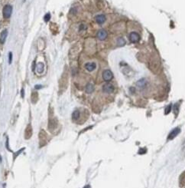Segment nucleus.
<instances>
[{
	"label": "nucleus",
	"instance_id": "obj_10",
	"mask_svg": "<svg viewBox=\"0 0 185 188\" xmlns=\"http://www.w3.org/2000/svg\"><path fill=\"white\" fill-rule=\"evenodd\" d=\"M97 68V65L94 62H88L85 65V68L88 71V72H93Z\"/></svg>",
	"mask_w": 185,
	"mask_h": 188
},
{
	"label": "nucleus",
	"instance_id": "obj_7",
	"mask_svg": "<svg viewBox=\"0 0 185 188\" xmlns=\"http://www.w3.org/2000/svg\"><path fill=\"white\" fill-rule=\"evenodd\" d=\"M31 135H32V127L31 125H28L25 131V138L26 140H28L29 138H31Z\"/></svg>",
	"mask_w": 185,
	"mask_h": 188
},
{
	"label": "nucleus",
	"instance_id": "obj_20",
	"mask_svg": "<svg viewBox=\"0 0 185 188\" xmlns=\"http://www.w3.org/2000/svg\"><path fill=\"white\" fill-rule=\"evenodd\" d=\"M12 52H9V64L12 63Z\"/></svg>",
	"mask_w": 185,
	"mask_h": 188
},
{
	"label": "nucleus",
	"instance_id": "obj_13",
	"mask_svg": "<svg viewBox=\"0 0 185 188\" xmlns=\"http://www.w3.org/2000/svg\"><path fill=\"white\" fill-rule=\"evenodd\" d=\"M106 16H105L104 15H98V16H96V18H95L96 22H97L98 24H99V25L104 23V22H106Z\"/></svg>",
	"mask_w": 185,
	"mask_h": 188
},
{
	"label": "nucleus",
	"instance_id": "obj_19",
	"mask_svg": "<svg viewBox=\"0 0 185 188\" xmlns=\"http://www.w3.org/2000/svg\"><path fill=\"white\" fill-rule=\"evenodd\" d=\"M50 18H51V14H50V13L45 14V16H44V20L45 22H48V21L50 20Z\"/></svg>",
	"mask_w": 185,
	"mask_h": 188
},
{
	"label": "nucleus",
	"instance_id": "obj_16",
	"mask_svg": "<svg viewBox=\"0 0 185 188\" xmlns=\"http://www.w3.org/2000/svg\"><path fill=\"white\" fill-rule=\"evenodd\" d=\"M80 115V111L78 110H76L73 112L72 114V119L73 121H77L79 119Z\"/></svg>",
	"mask_w": 185,
	"mask_h": 188
},
{
	"label": "nucleus",
	"instance_id": "obj_8",
	"mask_svg": "<svg viewBox=\"0 0 185 188\" xmlns=\"http://www.w3.org/2000/svg\"><path fill=\"white\" fill-rule=\"evenodd\" d=\"M106 37H107V32H106L105 30L101 29V30H99V31L98 32V33H97V38H98L99 40H101V41L105 40L106 38Z\"/></svg>",
	"mask_w": 185,
	"mask_h": 188
},
{
	"label": "nucleus",
	"instance_id": "obj_9",
	"mask_svg": "<svg viewBox=\"0 0 185 188\" xmlns=\"http://www.w3.org/2000/svg\"><path fill=\"white\" fill-rule=\"evenodd\" d=\"M180 131H181V130H180L179 127H177V128H175V129H174V130L170 133V134L168 135L167 139H168V140H172V139H174V138L176 137L177 135L180 133Z\"/></svg>",
	"mask_w": 185,
	"mask_h": 188
},
{
	"label": "nucleus",
	"instance_id": "obj_21",
	"mask_svg": "<svg viewBox=\"0 0 185 188\" xmlns=\"http://www.w3.org/2000/svg\"><path fill=\"white\" fill-rule=\"evenodd\" d=\"M42 86L41 85H36L35 86V89H39V88H41Z\"/></svg>",
	"mask_w": 185,
	"mask_h": 188
},
{
	"label": "nucleus",
	"instance_id": "obj_23",
	"mask_svg": "<svg viewBox=\"0 0 185 188\" xmlns=\"http://www.w3.org/2000/svg\"><path fill=\"white\" fill-rule=\"evenodd\" d=\"M84 188H90V187H89V185H87V186H86V187H85Z\"/></svg>",
	"mask_w": 185,
	"mask_h": 188
},
{
	"label": "nucleus",
	"instance_id": "obj_6",
	"mask_svg": "<svg viewBox=\"0 0 185 188\" xmlns=\"http://www.w3.org/2000/svg\"><path fill=\"white\" fill-rule=\"evenodd\" d=\"M140 39V37L139 36L138 33L135 32H132L130 33L129 35V40L132 43H136L139 41Z\"/></svg>",
	"mask_w": 185,
	"mask_h": 188
},
{
	"label": "nucleus",
	"instance_id": "obj_4",
	"mask_svg": "<svg viewBox=\"0 0 185 188\" xmlns=\"http://www.w3.org/2000/svg\"><path fill=\"white\" fill-rule=\"evenodd\" d=\"M113 75L110 70H105L103 72V78L104 81H109L113 79Z\"/></svg>",
	"mask_w": 185,
	"mask_h": 188
},
{
	"label": "nucleus",
	"instance_id": "obj_14",
	"mask_svg": "<svg viewBox=\"0 0 185 188\" xmlns=\"http://www.w3.org/2000/svg\"><path fill=\"white\" fill-rule=\"evenodd\" d=\"M93 91H94V86H93V85L91 84V83L87 84V86H86V92L88 93V94H91V93L93 92Z\"/></svg>",
	"mask_w": 185,
	"mask_h": 188
},
{
	"label": "nucleus",
	"instance_id": "obj_2",
	"mask_svg": "<svg viewBox=\"0 0 185 188\" xmlns=\"http://www.w3.org/2000/svg\"><path fill=\"white\" fill-rule=\"evenodd\" d=\"M12 11V7L10 5H6L3 8V16L5 18H9L11 16Z\"/></svg>",
	"mask_w": 185,
	"mask_h": 188
},
{
	"label": "nucleus",
	"instance_id": "obj_3",
	"mask_svg": "<svg viewBox=\"0 0 185 188\" xmlns=\"http://www.w3.org/2000/svg\"><path fill=\"white\" fill-rule=\"evenodd\" d=\"M103 91L105 93H107V94H111L114 91V86L110 83L105 84L103 86Z\"/></svg>",
	"mask_w": 185,
	"mask_h": 188
},
{
	"label": "nucleus",
	"instance_id": "obj_11",
	"mask_svg": "<svg viewBox=\"0 0 185 188\" xmlns=\"http://www.w3.org/2000/svg\"><path fill=\"white\" fill-rule=\"evenodd\" d=\"M8 36V31L6 29V30H3L1 34H0V43L1 44H4L5 42H6V37Z\"/></svg>",
	"mask_w": 185,
	"mask_h": 188
},
{
	"label": "nucleus",
	"instance_id": "obj_12",
	"mask_svg": "<svg viewBox=\"0 0 185 188\" xmlns=\"http://www.w3.org/2000/svg\"><path fill=\"white\" fill-rule=\"evenodd\" d=\"M57 126V122L56 120H54V119H51L49 120V124H48V127H49V130L51 131H52V130H54Z\"/></svg>",
	"mask_w": 185,
	"mask_h": 188
},
{
	"label": "nucleus",
	"instance_id": "obj_15",
	"mask_svg": "<svg viewBox=\"0 0 185 188\" xmlns=\"http://www.w3.org/2000/svg\"><path fill=\"white\" fill-rule=\"evenodd\" d=\"M36 71L38 74H41L44 71V65L43 63H38L36 66Z\"/></svg>",
	"mask_w": 185,
	"mask_h": 188
},
{
	"label": "nucleus",
	"instance_id": "obj_17",
	"mask_svg": "<svg viewBox=\"0 0 185 188\" xmlns=\"http://www.w3.org/2000/svg\"><path fill=\"white\" fill-rule=\"evenodd\" d=\"M117 42H118V45H119V46H123V45H125V39H124L123 38H122V37H120V38H118Z\"/></svg>",
	"mask_w": 185,
	"mask_h": 188
},
{
	"label": "nucleus",
	"instance_id": "obj_5",
	"mask_svg": "<svg viewBox=\"0 0 185 188\" xmlns=\"http://www.w3.org/2000/svg\"><path fill=\"white\" fill-rule=\"evenodd\" d=\"M136 85L139 89H145L148 85V81L146 80L145 78H141V79L139 80L136 82Z\"/></svg>",
	"mask_w": 185,
	"mask_h": 188
},
{
	"label": "nucleus",
	"instance_id": "obj_18",
	"mask_svg": "<svg viewBox=\"0 0 185 188\" xmlns=\"http://www.w3.org/2000/svg\"><path fill=\"white\" fill-rule=\"evenodd\" d=\"M38 93L37 92H33L32 93V95H31V101L33 103H36V101H38Z\"/></svg>",
	"mask_w": 185,
	"mask_h": 188
},
{
	"label": "nucleus",
	"instance_id": "obj_1",
	"mask_svg": "<svg viewBox=\"0 0 185 188\" xmlns=\"http://www.w3.org/2000/svg\"><path fill=\"white\" fill-rule=\"evenodd\" d=\"M39 140H40V147H44L47 143V137L44 131H41L39 134Z\"/></svg>",
	"mask_w": 185,
	"mask_h": 188
},
{
	"label": "nucleus",
	"instance_id": "obj_22",
	"mask_svg": "<svg viewBox=\"0 0 185 188\" xmlns=\"http://www.w3.org/2000/svg\"><path fill=\"white\" fill-rule=\"evenodd\" d=\"M22 97L24 98V89L22 90Z\"/></svg>",
	"mask_w": 185,
	"mask_h": 188
}]
</instances>
